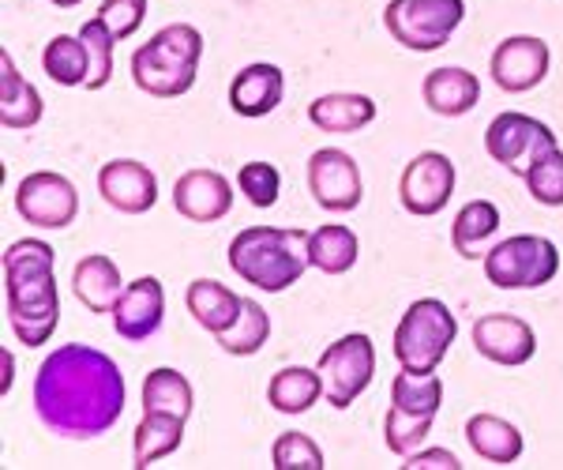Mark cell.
Listing matches in <instances>:
<instances>
[{"label":"cell","mask_w":563,"mask_h":470,"mask_svg":"<svg viewBox=\"0 0 563 470\" xmlns=\"http://www.w3.org/2000/svg\"><path fill=\"white\" fill-rule=\"evenodd\" d=\"M124 400H129V387H124L121 365L87 342L57 347L34 376V411L42 426L68 440L109 433L121 422Z\"/></svg>","instance_id":"cell-1"},{"label":"cell","mask_w":563,"mask_h":470,"mask_svg":"<svg viewBox=\"0 0 563 470\" xmlns=\"http://www.w3.org/2000/svg\"><path fill=\"white\" fill-rule=\"evenodd\" d=\"M8 328L23 347H45L60 324L57 252L42 238H23L4 249Z\"/></svg>","instance_id":"cell-2"},{"label":"cell","mask_w":563,"mask_h":470,"mask_svg":"<svg viewBox=\"0 0 563 470\" xmlns=\"http://www.w3.org/2000/svg\"><path fill=\"white\" fill-rule=\"evenodd\" d=\"M312 267L308 233L297 226H244L230 241V271L256 291L282 294Z\"/></svg>","instance_id":"cell-3"},{"label":"cell","mask_w":563,"mask_h":470,"mask_svg":"<svg viewBox=\"0 0 563 470\" xmlns=\"http://www.w3.org/2000/svg\"><path fill=\"white\" fill-rule=\"evenodd\" d=\"M203 34L192 23H169L132 53V84L151 98H180L196 87Z\"/></svg>","instance_id":"cell-4"},{"label":"cell","mask_w":563,"mask_h":470,"mask_svg":"<svg viewBox=\"0 0 563 470\" xmlns=\"http://www.w3.org/2000/svg\"><path fill=\"white\" fill-rule=\"evenodd\" d=\"M459 339V316L440 297H417L395 328V358L402 369L432 373Z\"/></svg>","instance_id":"cell-5"},{"label":"cell","mask_w":563,"mask_h":470,"mask_svg":"<svg viewBox=\"0 0 563 470\" xmlns=\"http://www.w3.org/2000/svg\"><path fill=\"white\" fill-rule=\"evenodd\" d=\"M481 264L496 291H541L560 275V249L541 233H515L496 241Z\"/></svg>","instance_id":"cell-6"},{"label":"cell","mask_w":563,"mask_h":470,"mask_svg":"<svg viewBox=\"0 0 563 470\" xmlns=\"http://www.w3.org/2000/svg\"><path fill=\"white\" fill-rule=\"evenodd\" d=\"M466 20V0H387L384 26L402 50L435 53Z\"/></svg>","instance_id":"cell-7"},{"label":"cell","mask_w":563,"mask_h":470,"mask_svg":"<svg viewBox=\"0 0 563 470\" xmlns=\"http://www.w3.org/2000/svg\"><path fill=\"white\" fill-rule=\"evenodd\" d=\"M316 369L323 376V400L334 411H346L357 403V395L368 392L372 376H376V347L365 331H350L323 350Z\"/></svg>","instance_id":"cell-8"},{"label":"cell","mask_w":563,"mask_h":470,"mask_svg":"<svg viewBox=\"0 0 563 470\" xmlns=\"http://www.w3.org/2000/svg\"><path fill=\"white\" fill-rule=\"evenodd\" d=\"M560 147L556 143V132L549 129L544 121L530 113H499L493 117V124L485 129V151L488 159L499 162V166L507 170V174L515 177H526L530 174V166L538 162L544 151Z\"/></svg>","instance_id":"cell-9"},{"label":"cell","mask_w":563,"mask_h":470,"mask_svg":"<svg viewBox=\"0 0 563 470\" xmlns=\"http://www.w3.org/2000/svg\"><path fill=\"white\" fill-rule=\"evenodd\" d=\"M15 211L38 230H68L79 215V193L65 174L34 170L15 188Z\"/></svg>","instance_id":"cell-10"},{"label":"cell","mask_w":563,"mask_h":470,"mask_svg":"<svg viewBox=\"0 0 563 470\" xmlns=\"http://www.w3.org/2000/svg\"><path fill=\"white\" fill-rule=\"evenodd\" d=\"M455 162L443 151H421L406 162L402 177H398V200L417 219H432L455 196Z\"/></svg>","instance_id":"cell-11"},{"label":"cell","mask_w":563,"mask_h":470,"mask_svg":"<svg viewBox=\"0 0 563 470\" xmlns=\"http://www.w3.org/2000/svg\"><path fill=\"white\" fill-rule=\"evenodd\" d=\"M308 193L312 200L331 215H346L365 200V181L361 166L353 162L350 151L320 147L308 159Z\"/></svg>","instance_id":"cell-12"},{"label":"cell","mask_w":563,"mask_h":470,"mask_svg":"<svg viewBox=\"0 0 563 470\" xmlns=\"http://www.w3.org/2000/svg\"><path fill=\"white\" fill-rule=\"evenodd\" d=\"M552 53L549 42L538 39V34H511L493 50V72L496 87L507 90V95H526V90L541 87L544 76H549Z\"/></svg>","instance_id":"cell-13"},{"label":"cell","mask_w":563,"mask_h":470,"mask_svg":"<svg viewBox=\"0 0 563 470\" xmlns=\"http://www.w3.org/2000/svg\"><path fill=\"white\" fill-rule=\"evenodd\" d=\"M474 350L493 365L519 369L538 354V331L511 313H485L474 324Z\"/></svg>","instance_id":"cell-14"},{"label":"cell","mask_w":563,"mask_h":470,"mask_svg":"<svg viewBox=\"0 0 563 470\" xmlns=\"http://www.w3.org/2000/svg\"><path fill=\"white\" fill-rule=\"evenodd\" d=\"M113 328L124 342H147L162 331L166 320V291L154 275L132 278L113 305Z\"/></svg>","instance_id":"cell-15"},{"label":"cell","mask_w":563,"mask_h":470,"mask_svg":"<svg viewBox=\"0 0 563 470\" xmlns=\"http://www.w3.org/2000/svg\"><path fill=\"white\" fill-rule=\"evenodd\" d=\"M98 193L121 215H147L158 204V177L135 159H113L98 170Z\"/></svg>","instance_id":"cell-16"},{"label":"cell","mask_w":563,"mask_h":470,"mask_svg":"<svg viewBox=\"0 0 563 470\" xmlns=\"http://www.w3.org/2000/svg\"><path fill=\"white\" fill-rule=\"evenodd\" d=\"M174 207L188 222H222L233 211V185L218 170H188L174 185Z\"/></svg>","instance_id":"cell-17"},{"label":"cell","mask_w":563,"mask_h":470,"mask_svg":"<svg viewBox=\"0 0 563 470\" xmlns=\"http://www.w3.org/2000/svg\"><path fill=\"white\" fill-rule=\"evenodd\" d=\"M286 95V76L278 65L256 61V65L241 68L230 84V110L244 121H260V117L275 113Z\"/></svg>","instance_id":"cell-18"},{"label":"cell","mask_w":563,"mask_h":470,"mask_svg":"<svg viewBox=\"0 0 563 470\" xmlns=\"http://www.w3.org/2000/svg\"><path fill=\"white\" fill-rule=\"evenodd\" d=\"M45 106H42V95L31 79L15 68L12 53H0V124L4 129H15V132H26L42 121Z\"/></svg>","instance_id":"cell-19"},{"label":"cell","mask_w":563,"mask_h":470,"mask_svg":"<svg viewBox=\"0 0 563 470\" xmlns=\"http://www.w3.org/2000/svg\"><path fill=\"white\" fill-rule=\"evenodd\" d=\"M421 98L435 117H466L481 102V79L470 68H432Z\"/></svg>","instance_id":"cell-20"},{"label":"cell","mask_w":563,"mask_h":470,"mask_svg":"<svg viewBox=\"0 0 563 470\" xmlns=\"http://www.w3.org/2000/svg\"><path fill=\"white\" fill-rule=\"evenodd\" d=\"M185 305L199 328L211 331V336H222V331H230L238 324L244 297H238L225 283H218V278H192L185 291Z\"/></svg>","instance_id":"cell-21"},{"label":"cell","mask_w":563,"mask_h":470,"mask_svg":"<svg viewBox=\"0 0 563 470\" xmlns=\"http://www.w3.org/2000/svg\"><path fill=\"white\" fill-rule=\"evenodd\" d=\"M466 445L474 448L477 459L485 463H496V467H511L522 459V433L515 422L499 418V414H474L466 422Z\"/></svg>","instance_id":"cell-22"},{"label":"cell","mask_w":563,"mask_h":470,"mask_svg":"<svg viewBox=\"0 0 563 470\" xmlns=\"http://www.w3.org/2000/svg\"><path fill=\"white\" fill-rule=\"evenodd\" d=\"M124 286L129 283L121 278V267L102 252H90L71 271V291H76L79 305H87V313H113Z\"/></svg>","instance_id":"cell-23"},{"label":"cell","mask_w":563,"mask_h":470,"mask_svg":"<svg viewBox=\"0 0 563 470\" xmlns=\"http://www.w3.org/2000/svg\"><path fill=\"white\" fill-rule=\"evenodd\" d=\"M308 121L320 132L353 135L376 121V102L368 95H357V90H334V95H320L308 106Z\"/></svg>","instance_id":"cell-24"},{"label":"cell","mask_w":563,"mask_h":470,"mask_svg":"<svg viewBox=\"0 0 563 470\" xmlns=\"http://www.w3.org/2000/svg\"><path fill=\"white\" fill-rule=\"evenodd\" d=\"M185 422L177 414H162V411H143L140 426H135L132 437V467L147 470L158 459L174 456V451L185 445Z\"/></svg>","instance_id":"cell-25"},{"label":"cell","mask_w":563,"mask_h":470,"mask_svg":"<svg viewBox=\"0 0 563 470\" xmlns=\"http://www.w3.org/2000/svg\"><path fill=\"white\" fill-rule=\"evenodd\" d=\"M320 400H323L320 369L286 365L267 381V403L278 414H308Z\"/></svg>","instance_id":"cell-26"},{"label":"cell","mask_w":563,"mask_h":470,"mask_svg":"<svg viewBox=\"0 0 563 470\" xmlns=\"http://www.w3.org/2000/svg\"><path fill=\"white\" fill-rule=\"evenodd\" d=\"M499 222L504 219H499V207L493 200H470L451 222V245L462 260H485Z\"/></svg>","instance_id":"cell-27"},{"label":"cell","mask_w":563,"mask_h":470,"mask_svg":"<svg viewBox=\"0 0 563 470\" xmlns=\"http://www.w3.org/2000/svg\"><path fill=\"white\" fill-rule=\"evenodd\" d=\"M357 256H361V241L350 226L327 222L320 230L308 233V260L323 275H346L357 264Z\"/></svg>","instance_id":"cell-28"},{"label":"cell","mask_w":563,"mask_h":470,"mask_svg":"<svg viewBox=\"0 0 563 470\" xmlns=\"http://www.w3.org/2000/svg\"><path fill=\"white\" fill-rule=\"evenodd\" d=\"M42 72L57 87H87L90 76V53L79 34H57L42 50Z\"/></svg>","instance_id":"cell-29"},{"label":"cell","mask_w":563,"mask_h":470,"mask_svg":"<svg viewBox=\"0 0 563 470\" xmlns=\"http://www.w3.org/2000/svg\"><path fill=\"white\" fill-rule=\"evenodd\" d=\"M196 406L192 395V381H188L180 369H154L143 381V411H162V414H177V418H188Z\"/></svg>","instance_id":"cell-30"},{"label":"cell","mask_w":563,"mask_h":470,"mask_svg":"<svg viewBox=\"0 0 563 470\" xmlns=\"http://www.w3.org/2000/svg\"><path fill=\"white\" fill-rule=\"evenodd\" d=\"M390 403L406 414H417V418H435L443 406V381L440 373H413V369H402V373L390 381Z\"/></svg>","instance_id":"cell-31"},{"label":"cell","mask_w":563,"mask_h":470,"mask_svg":"<svg viewBox=\"0 0 563 470\" xmlns=\"http://www.w3.org/2000/svg\"><path fill=\"white\" fill-rule=\"evenodd\" d=\"M267 339H271V316L260 302H252V297H244V309L238 316V324H233L230 331H222V336H214L218 347L233 358L260 354V350L267 347Z\"/></svg>","instance_id":"cell-32"},{"label":"cell","mask_w":563,"mask_h":470,"mask_svg":"<svg viewBox=\"0 0 563 470\" xmlns=\"http://www.w3.org/2000/svg\"><path fill=\"white\" fill-rule=\"evenodd\" d=\"M432 422L435 418H417V414H406V411H398V406L390 403L387 418H384V445H387V451H395L398 459H406L410 451L424 448V440H429V433H432Z\"/></svg>","instance_id":"cell-33"},{"label":"cell","mask_w":563,"mask_h":470,"mask_svg":"<svg viewBox=\"0 0 563 470\" xmlns=\"http://www.w3.org/2000/svg\"><path fill=\"white\" fill-rule=\"evenodd\" d=\"M79 39L87 42V53H90V76H87V90H102L109 79H113V50H117V39L113 31L98 20H87L79 26Z\"/></svg>","instance_id":"cell-34"},{"label":"cell","mask_w":563,"mask_h":470,"mask_svg":"<svg viewBox=\"0 0 563 470\" xmlns=\"http://www.w3.org/2000/svg\"><path fill=\"white\" fill-rule=\"evenodd\" d=\"M271 467L275 470H323V448L308 433H282L271 445Z\"/></svg>","instance_id":"cell-35"},{"label":"cell","mask_w":563,"mask_h":470,"mask_svg":"<svg viewBox=\"0 0 563 470\" xmlns=\"http://www.w3.org/2000/svg\"><path fill=\"white\" fill-rule=\"evenodd\" d=\"M522 181L541 207H563V151L560 147L544 151Z\"/></svg>","instance_id":"cell-36"},{"label":"cell","mask_w":563,"mask_h":470,"mask_svg":"<svg viewBox=\"0 0 563 470\" xmlns=\"http://www.w3.org/2000/svg\"><path fill=\"white\" fill-rule=\"evenodd\" d=\"M238 188L252 207L267 211V207L278 204L282 174H278V166H271V162H244V166L238 170Z\"/></svg>","instance_id":"cell-37"},{"label":"cell","mask_w":563,"mask_h":470,"mask_svg":"<svg viewBox=\"0 0 563 470\" xmlns=\"http://www.w3.org/2000/svg\"><path fill=\"white\" fill-rule=\"evenodd\" d=\"M98 20H102L109 31H113L117 42L132 39L135 31L147 20V0H102L98 8Z\"/></svg>","instance_id":"cell-38"},{"label":"cell","mask_w":563,"mask_h":470,"mask_svg":"<svg viewBox=\"0 0 563 470\" xmlns=\"http://www.w3.org/2000/svg\"><path fill=\"white\" fill-rule=\"evenodd\" d=\"M402 470H462V463L451 448H417L406 456Z\"/></svg>","instance_id":"cell-39"},{"label":"cell","mask_w":563,"mask_h":470,"mask_svg":"<svg viewBox=\"0 0 563 470\" xmlns=\"http://www.w3.org/2000/svg\"><path fill=\"white\" fill-rule=\"evenodd\" d=\"M0 358H4V384H0V392H12V381H15V358H12V350H0Z\"/></svg>","instance_id":"cell-40"},{"label":"cell","mask_w":563,"mask_h":470,"mask_svg":"<svg viewBox=\"0 0 563 470\" xmlns=\"http://www.w3.org/2000/svg\"><path fill=\"white\" fill-rule=\"evenodd\" d=\"M49 4H57V8H76V4H84V0H49Z\"/></svg>","instance_id":"cell-41"}]
</instances>
